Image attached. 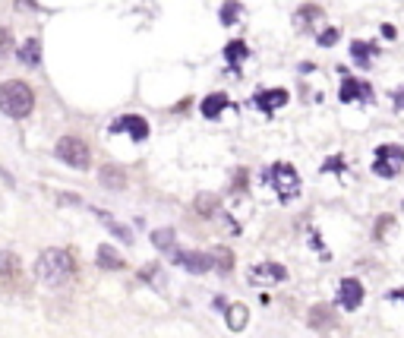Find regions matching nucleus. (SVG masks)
I'll return each instance as SVG.
<instances>
[{"label":"nucleus","instance_id":"1","mask_svg":"<svg viewBox=\"0 0 404 338\" xmlns=\"http://www.w3.org/2000/svg\"><path fill=\"white\" fill-rule=\"evenodd\" d=\"M73 275H76V259H73V253H70V250L48 247L45 253L38 256V263H35V278L41 281V285L60 288V285H67Z\"/></svg>","mask_w":404,"mask_h":338},{"label":"nucleus","instance_id":"2","mask_svg":"<svg viewBox=\"0 0 404 338\" xmlns=\"http://www.w3.org/2000/svg\"><path fill=\"white\" fill-rule=\"evenodd\" d=\"M35 108V95L23 79H7L0 86V111L7 117H29Z\"/></svg>","mask_w":404,"mask_h":338},{"label":"nucleus","instance_id":"3","mask_svg":"<svg viewBox=\"0 0 404 338\" xmlns=\"http://www.w3.org/2000/svg\"><path fill=\"white\" fill-rule=\"evenodd\" d=\"M262 177H265V183H272V187L278 190V199H281V203H291L294 196L300 193V174H297V168H291L287 161H275Z\"/></svg>","mask_w":404,"mask_h":338},{"label":"nucleus","instance_id":"4","mask_svg":"<svg viewBox=\"0 0 404 338\" xmlns=\"http://www.w3.org/2000/svg\"><path fill=\"white\" fill-rule=\"evenodd\" d=\"M54 152H57V158L63 165L76 168V171H85L92 165V152L85 146V139H79V136H60Z\"/></svg>","mask_w":404,"mask_h":338},{"label":"nucleus","instance_id":"5","mask_svg":"<svg viewBox=\"0 0 404 338\" xmlns=\"http://www.w3.org/2000/svg\"><path fill=\"white\" fill-rule=\"evenodd\" d=\"M401 168H404V146L385 143V146H379V149H376V165H373V171L379 174V177H395Z\"/></svg>","mask_w":404,"mask_h":338},{"label":"nucleus","instance_id":"6","mask_svg":"<svg viewBox=\"0 0 404 338\" xmlns=\"http://www.w3.org/2000/svg\"><path fill=\"white\" fill-rule=\"evenodd\" d=\"M338 98H341V105H351V101L373 105V101H376V92L370 89V83H360V79H351V76H345V79H341V89H338Z\"/></svg>","mask_w":404,"mask_h":338},{"label":"nucleus","instance_id":"7","mask_svg":"<svg viewBox=\"0 0 404 338\" xmlns=\"http://www.w3.org/2000/svg\"><path fill=\"white\" fill-rule=\"evenodd\" d=\"M108 133H127V136H133L136 143H143V139H149V121L139 117V114H127V117H117L108 127Z\"/></svg>","mask_w":404,"mask_h":338},{"label":"nucleus","instance_id":"8","mask_svg":"<svg viewBox=\"0 0 404 338\" xmlns=\"http://www.w3.org/2000/svg\"><path fill=\"white\" fill-rule=\"evenodd\" d=\"M174 263L183 266L187 272H193V275H202V272L212 269V253H199V250H190V253H183V250H174Z\"/></svg>","mask_w":404,"mask_h":338},{"label":"nucleus","instance_id":"9","mask_svg":"<svg viewBox=\"0 0 404 338\" xmlns=\"http://www.w3.org/2000/svg\"><path fill=\"white\" fill-rule=\"evenodd\" d=\"M338 304H341V310H357L363 304V285L357 278H341L338 281Z\"/></svg>","mask_w":404,"mask_h":338},{"label":"nucleus","instance_id":"10","mask_svg":"<svg viewBox=\"0 0 404 338\" xmlns=\"http://www.w3.org/2000/svg\"><path fill=\"white\" fill-rule=\"evenodd\" d=\"M250 278H253V281H285L287 269L281 263H259L250 269Z\"/></svg>","mask_w":404,"mask_h":338},{"label":"nucleus","instance_id":"11","mask_svg":"<svg viewBox=\"0 0 404 338\" xmlns=\"http://www.w3.org/2000/svg\"><path fill=\"white\" fill-rule=\"evenodd\" d=\"M256 105H259V111H278V108L287 105V92L285 89H262V92H256Z\"/></svg>","mask_w":404,"mask_h":338},{"label":"nucleus","instance_id":"12","mask_svg":"<svg viewBox=\"0 0 404 338\" xmlns=\"http://www.w3.org/2000/svg\"><path fill=\"white\" fill-rule=\"evenodd\" d=\"M316 19H322V7H316V3H303V7L294 13V26H297L300 32H310V26H313Z\"/></svg>","mask_w":404,"mask_h":338},{"label":"nucleus","instance_id":"13","mask_svg":"<svg viewBox=\"0 0 404 338\" xmlns=\"http://www.w3.org/2000/svg\"><path fill=\"white\" fill-rule=\"evenodd\" d=\"M95 263L101 266V269H123V266H127V263H123V256H120L111 243H101V247H98Z\"/></svg>","mask_w":404,"mask_h":338},{"label":"nucleus","instance_id":"14","mask_svg":"<svg viewBox=\"0 0 404 338\" xmlns=\"http://www.w3.org/2000/svg\"><path fill=\"white\" fill-rule=\"evenodd\" d=\"M225 108H231V98L225 95V92H215V95L202 98V117H218V114L225 111Z\"/></svg>","mask_w":404,"mask_h":338},{"label":"nucleus","instance_id":"15","mask_svg":"<svg viewBox=\"0 0 404 338\" xmlns=\"http://www.w3.org/2000/svg\"><path fill=\"white\" fill-rule=\"evenodd\" d=\"M98 177H101V183H105L108 190H123V187H127V174H123V168L105 165Z\"/></svg>","mask_w":404,"mask_h":338},{"label":"nucleus","instance_id":"16","mask_svg":"<svg viewBox=\"0 0 404 338\" xmlns=\"http://www.w3.org/2000/svg\"><path fill=\"white\" fill-rule=\"evenodd\" d=\"M225 316H228V329H234V332H240L250 323V310L243 307V304H231V307L225 310Z\"/></svg>","mask_w":404,"mask_h":338},{"label":"nucleus","instance_id":"17","mask_svg":"<svg viewBox=\"0 0 404 338\" xmlns=\"http://www.w3.org/2000/svg\"><path fill=\"white\" fill-rule=\"evenodd\" d=\"M95 215L101 218V221H105L108 228H111V231H114V237H117L120 243H133V231H130L127 225H120V221H114V218L108 215V212H101V209H95Z\"/></svg>","mask_w":404,"mask_h":338},{"label":"nucleus","instance_id":"18","mask_svg":"<svg viewBox=\"0 0 404 338\" xmlns=\"http://www.w3.org/2000/svg\"><path fill=\"white\" fill-rule=\"evenodd\" d=\"M19 61H23L26 67H38V61H41V41H38V38H29V41L19 48Z\"/></svg>","mask_w":404,"mask_h":338},{"label":"nucleus","instance_id":"19","mask_svg":"<svg viewBox=\"0 0 404 338\" xmlns=\"http://www.w3.org/2000/svg\"><path fill=\"white\" fill-rule=\"evenodd\" d=\"M373 54H376V45H370V41H354L351 45V57L357 67H370Z\"/></svg>","mask_w":404,"mask_h":338},{"label":"nucleus","instance_id":"20","mask_svg":"<svg viewBox=\"0 0 404 338\" xmlns=\"http://www.w3.org/2000/svg\"><path fill=\"white\" fill-rule=\"evenodd\" d=\"M218 196L215 193H199L196 196V212H199L202 218H215L218 215Z\"/></svg>","mask_w":404,"mask_h":338},{"label":"nucleus","instance_id":"21","mask_svg":"<svg viewBox=\"0 0 404 338\" xmlns=\"http://www.w3.org/2000/svg\"><path fill=\"white\" fill-rule=\"evenodd\" d=\"M0 275L3 278L19 275V256H16L13 250H0Z\"/></svg>","mask_w":404,"mask_h":338},{"label":"nucleus","instance_id":"22","mask_svg":"<svg viewBox=\"0 0 404 338\" xmlns=\"http://www.w3.org/2000/svg\"><path fill=\"white\" fill-rule=\"evenodd\" d=\"M212 266H215L218 272H231L234 269V253L228 247H215L212 250Z\"/></svg>","mask_w":404,"mask_h":338},{"label":"nucleus","instance_id":"23","mask_svg":"<svg viewBox=\"0 0 404 338\" xmlns=\"http://www.w3.org/2000/svg\"><path fill=\"white\" fill-rule=\"evenodd\" d=\"M152 243H155L158 250H165V253H174V231L171 228H158V231H152Z\"/></svg>","mask_w":404,"mask_h":338},{"label":"nucleus","instance_id":"24","mask_svg":"<svg viewBox=\"0 0 404 338\" xmlns=\"http://www.w3.org/2000/svg\"><path fill=\"white\" fill-rule=\"evenodd\" d=\"M247 45H243V41H231V45L225 48V57H228V63H231V67H237V63H243L247 61Z\"/></svg>","mask_w":404,"mask_h":338},{"label":"nucleus","instance_id":"25","mask_svg":"<svg viewBox=\"0 0 404 338\" xmlns=\"http://www.w3.org/2000/svg\"><path fill=\"white\" fill-rule=\"evenodd\" d=\"M335 323V316H332L329 307H313V313H310V326L313 329H325V326Z\"/></svg>","mask_w":404,"mask_h":338},{"label":"nucleus","instance_id":"26","mask_svg":"<svg viewBox=\"0 0 404 338\" xmlns=\"http://www.w3.org/2000/svg\"><path fill=\"white\" fill-rule=\"evenodd\" d=\"M237 16H240V3H237V0H228L225 7H221V23L234 26V23H237Z\"/></svg>","mask_w":404,"mask_h":338},{"label":"nucleus","instance_id":"27","mask_svg":"<svg viewBox=\"0 0 404 338\" xmlns=\"http://www.w3.org/2000/svg\"><path fill=\"white\" fill-rule=\"evenodd\" d=\"M10 54H13V32L0 26V61L10 57Z\"/></svg>","mask_w":404,"mask_h":338},{"label":"nucleus","instance_id":"28","mask_svg":"<svg viewBox=\"0 0 404 338\" xmlns=\"http://www.w3.org/2000/svg\"><path fill=\"white\" fill-rule=\"evenodd\" d=\"M338 38H341V32H338V29H325V32L319 35V45H322V48H332Z\"/></svg>","mask_w":404,"mask_h":338},{"label":"nucleus","instance_id":"29","mask_svg":"<svg viewBox=\"0 0 404 338\" xmlns=\"http://www.w3.org/2000/svg\"><path fill=\"white\" fill-rule=\"evenodd\" d=\"M322 171H345V161H341V155H332L325 165H322Z\"/></svg>","mask_w":404,"mask_h":338},{"label":"nucleus","instance_id":"30","mask_svg":"<svg viewBox=\"0 0 404 338\" xmlns=\"http://www.w3.org/2000/svg\"><path fill=\"white\" fill-rule=\"evenodd\" d=\"M385 228H395V218L392 215L379 218V225H376V237H385Z\"/></svg>","mask_w":404,"mask_h":338},{"label":"nucleus","instance_id":"31","mask_svg":"<svg viewBox=\"0 0 404 338\" xmlns=\"http://www.w3.org/2000/svg\"><path fill=\"white\" fill-rule=\"evenodd\" d=\"M382 35H385V38H395V35H398V32H395V29H392V26H382Z\"/></svg>","mask_w":404,"mask_h":338},{"label":"nucleus","instance_id":"32","mask_svg":"<svg viewBox=\"0 0 404 338\" xmlns=\"http://www.w3.org/2000/svg\"><path fill=\"white\" fill-rule=\"evenodd\" d=\"M395 105H398V108H404V89H401V92H395Z\"/></svg>","mask_w":404,"mask_h":338},{"label":"nucleus","instance_id":"33","mask_svg":"<svg viewBox=\"0 0 404 338\" xmlns=\"http://www.w3.org/2000/svg\"><path fill=\"white\" fill-rule=\"evenodd\" d=\"M389 301H404V291H392V294H389Z\"/></svg>","mask_w":404,"mask_h":338}]
</instances>
